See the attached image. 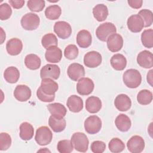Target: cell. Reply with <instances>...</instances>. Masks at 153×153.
Returning <instances> with one entry per match:
<instances>
[{
  "mask_svg": "<svg viewBox=\"0 0 153 153\" xmlns=\"http://www.w3.org/2000/svg\"><path fill=\"white\" fill-rule=\"evenodd\" d=\"M123 79L127 87L135 88L141 84L142 76L139 71L135 69H129L123 74Z\"/></svg>",
  "mask_w": 153,
  "mask_h": 153,
  "instance_id": "cell-1",
  "label": "cell"
},
{
  "mask_svg": "<svg viewBox=\"0 0 153 153\" xmlns=\"http://www.w3.org/2000/svg\"><path fill=\"white\" fill-rule=\"evenodd\" d=\"M117 28L111 22H105L100 25L96 30L97 38L101 41H106L108 38L112 35L116 33Z\"/></svg>",
  "mask_w": 153,
  "mask_h": 153,
  "instance_id": "cell-2",
  "label": "cell"
},
{
  "mask_svg": "<svg viewBox=\"0 0 153 153\" xmlns=\"http://www.w3.org/2000/svg\"><path fill=\"white\" fill-rule=\"evenodd\" d=\"M74 148L81 152H85L88 148L89 141L87 136L81 132L74 133L71 137Z\"/></svg>",
  "mask_w": 153,
  "mask_h": 153,
  "instance_id": "cell-3",
  "label": "cell"
},
{
  "mask_svg": "<svg viewBox=\"0 0 153 153\" xmlns=\"http://www.w3.org/2000/svg\"><path fill=\"white\" fill-rule=\"evenodd\" d=\"M40 19L39 16L33 13H28L25 14L21 19L20 23L22 27L27 30H33L39 25Z\"/></svg>",
  "mask_w": 153,
  "mask_h": 153,
  "instance_id": "cell-4",
  "label": "cell"
},
{
  "mask_svg": "<svg viewBox=\"0 0 153 153\" xmlns=\"http://www.w3.org/2000/svg\"><path fill=\"white\" fill-rule=\"evenodd\" d=\"M53 139V134L50 129L47 126H41L36 131L35 139L41 146H45L50 143Z\"/></svg>",
  "mask_w": 153,
  "mask_h": 153,
  "instance_id": "cell-5",
  "label": "cell"
},
{
  "mask_svg": "<svg viewBox=\"0 0 153 153\" xmlns=\"http://www.w3.org/2000/svg\"><path fill=\"white\" fill-rule=\"evenodd\" d=\"M84 128L88 134H96L102 128V120L97 115L89 116L84 121Z\"/></svg>",
  "mask_w": 153,
  "mask_h": 153,
  "instance_id": "cell-6",
  "label": "cell"
},
{
  "mask_svg": "<svg viewBox=\"0 0 153 153\" xmlns=\"http://www.w3.org/2000/svg\"><path fill=\"white\" fill-rule=\"evenodd\" d=\"M94 84L92 79L89 78L82 77L79 79L76 84V91L82 96H87L92 93Z\"/></svg>",
  "mask_w": 153,
  "mask_h": 153,
  "instance_id": "cell-7",
  "label": "cell"
},
{
  "mask_svg": "<svg viewBox=\"0 0 153 153\" xmlns=\"http://www.w3.org/2000/svg\"><path fill=\"white\" fill-rule=\"evenodd\" d=\"M60 74V68L53 64H47L44 66L40 71V76L41 79L51 78L57 79Z\"/></svg>",
  "mask_w": 153,
  "mask_h": 153,
  "instance_id": "cell-8",
  "label": "cell"
},
{
  "mask_svg": "<svg viewBox=\"0 0 153 153\" xmlns=\"http://www.w3.org/2000/svg\"><path fill=\"white\" fill-rule=\"evenodd\" d=\"M54 31L58 37L65 39L68 38L72 33V28L69 23L65 21H59L54 25Z\"/></svg>",
  "mask_w": 153,
  "mask_h": 153,
  "instance_id": "cell-9",
  "label": "cell"
},
{
  "mask_svg": "<svg viewBox=\"0 0 153 153\" xmlns=\"http://www.w3.org/2000/svg\"><path fill=\"white\" fill-rule=\"evenodd\" d=\"M127 146L130 152L140 153L145 148V141L141 136L135 135L128 140Z\"/></svg>",
  "mask_w": 153,
  "mask_h": 153,
  "instance_id": "cell-10",
  "label": "cell"
},
{
  "mask_svg": "<svg viewBox=\"0 0 153 153\" xmlns=\"http://www.w3.org/2000/svg\"><path fill=\"white\" fill-rule=\"evenodd\" d=\"M102 60L101 54L96 51H91L87 53L84 57V65L90 68H94L99 66Z\"/></svg>",
  "mask_w": 153,
  "mask_h": 153,
  "instance_id": "cell-11",
  "label": "cell"
},
{
  "mask_svg": "<svg viewBox=\"0 0 153 153\" xmlns=\"http://www.w3.org/2000/svg\"><path fill=\"white\" fill-rule=\"evenodd\" d=\"M67 74L70 79L77 81L85 75V69L82 65L78 63L71 64L67 70Z\"/></svg>",
  "mask_w": 153,
  "mask_h": 153,
  "instance_id": "cell-12",
  "label": "cell"
},
{
  "mask_svg": "<svg viewBox=\"0 0 153 153\" xmlns=\"http://www.w3.org/2000/svg\"><path fill=\"white\" fill-rule=\"evenodd\" d=\"M128 29L134 33L140 32L144 27V23L141 17L138 14H133L128 17L127 22Z\"/></svg>",
  "mask_w": 153,
  "mask_h": 153,
  "instance_id": "cell-13",
  "label": "cell"
},
{
  "mask_svg": "<svg viewBox=\"0 0 153 153\" xmlns=\"http://www.w3.org/2000/svg\"><path fill=\"white\" fill-rule=\"evenodd\" d=\"M137 62L143 68L149 69L153 66V56L151 52L143 50L140 52L137 56Z\"/></svg>",
  "mask_w": 153,
  "mask_h": 153,
  "instance_id": "cell-14",
  "label": "cell"
},
{
  "mask_svg": "<svg viewBox=\"0 0 153 153\" xmlns=\"http://www.w3.org/2000/svg\"><path fill=\"white\" fill-rule=\"evenodd\" d=\"M123 46V37L118 33L111 35L107 39V47L111 52H117L120 51Z\"/></svg>",
  "mask_w": 153,
  "mask_h": 153,
  "instance_id": "cell-15",
  "label": "cell"
},
{
  "mask_svg": "<svg viewBox=\"0 0 153 153\" xmlns=\"http://www.w3.org/2000/svg\"><path fill=\"white\" fill-rule=\"evenodd\" d=\"M14 96L19 102H26L29 100L31 96V90L30 88L26 85H18L14 89Z\"/></svg>",
  "mask_w": 153,
  "mask_h": 153,
  "instance_id": "cell-16",
  "label": "cell"
},
{
  "mask_svg": "<svg viewBox=\"0 0 153 153\" xmlns=\"http://www.w3.org/2000/svg\"><path fill=\"white\" fill-rule=\"evenodd\" d=\"M22 49V42L18 38H11L6 44V50L10 55L17 56L21 53Z\"/></svg>",
  "mask_w": 153,
  "mask_h": 153,
  "instance_id": "cell-17",
  "label": "cell"
},
{
  "mask_svg": "<svg viewBox=\"0 0 153 153\" xmlns=\"http://www.w3.org/2000/svg\"><path fill=\"white\" fill-rule=\"evenodd\" d=\"M114 105L116 108L120 111H127L131 106V101L130 97L125 94L118 95L114 100Z\"/></svg>",
  "mask_w": 153,
  "mask_h": 153,
  "instance_id": "cell-18",
  "label": "cell"
},
{
  "mask_svg": "<svg viewBox=\"0 0 153 153\" xmlns=\"http://www.w3.org/2000/svg\"><path fill=\"white\" fill-rule=\"evenodd\" d=\"M45 57L48 62L58 63L62 57V52L60 48L57 46L51 47L46 50L45 53Z\"/></svg>",
  "mask_w": 153,
  "mask_h": 153,
  "instance_id": "cell-19",
  "label": "cell"
},
{
  "mask_svg": "<svg viewBox=\"0 0 153 153\" xmlns=\"http://www.w3.org/2000/svg\"><path fill=\"white\" fill-rule=\"evenodd\" d=\"M92 42L91 33L87 30H81L78 32L76 35V42L79 47L82 48H88Z\"/></svg>",
  "mask_w": 153,
  "mask_h": 153,
  "instance_id": "cell-20",
  "label": "cell"
},
{
  "mask_svg": "<svg viewBox=\"0 0 153 153\" xmlns=\"http://www.w3.org/2000/svg\"><path fill=\"white\" fill-rule=\"evenodd\" d=\"M66 105L70 111L77 113L82 109L83 101L80 97L76 95H72L68 97Z\"/></svg>",
  "mask_w": 153,
  "mask_h": 153,
  "instance_id": "cell-21",
  "label": "cell"
},
{
  "mask_svg": "<svg viewBox=\"0 0 153 153\" xmlns=\"http://www.w3.org/2000/svg\"><path fill=\"white\" fill-rule=\"evenodd\" d=\"M41 90L44 93L48 95L55 94V93L57 91L59 86L56 82L53 81L51 78L42 79V81L40 86Z\"/></svg>",
  "mask_w": 153,
  "mask_h": 153,
  "instance_id": "cell-22",
  "label": "cell"
},
{
  "mask_svg": "<svg viewBox=\"0 0 153 153\" xmlns=\"http://www.w3.org/2000/svg\"><path fill=\"white\" fill-rule=\"evenodd\" d=\"M102 108V102L98 97L90 96L85 101V109L91 114L98 112Z\"/></svg>",
  "mask_w": 153,
  "mask_h": 153,
  "instance_id": "cell-23",
  "label": "cell"
},
{
  "mask_svg": "<svg viewBox=\"0 0 153 153\" xmlns=\"http://www.w3.org/2000/svg\"><path fill=\"white\" fill-rule=\"evenodd\" d=\"M117 128L121 131H127L131 127V123L129 117L123 114H121L117 117L115 120Z\"/></svg>",
  "mask_w": 153,
  "mask_h": 153,
  "instance_id": "cell-24",
  "label": "cell"
},
{
  "mask_svg": "<svg viewBox=\"0 0 153 153\" xmlns=\"http://www.w3.org/2000/svg\"><path fill=\"white\" fill-rule=\"evenodd\" d=\"M47 108L51 115L57 118H63L67 112L65 106L60 103H53L48 104Z\"/></svg>",
  "mask_w": 153,
  "mask_h": 153,
  "instance_id": "cell-25",
  "label": "cell"
},
{
  "mask_svg": "<svg viewBox=\"0 0 153 153\" xmlns=\"http://www.w3.org/2000/svg\"><path fill=\"white\" fill-rule=\"evenodd\" d=\"M48 124L51 128L56 133L63 131L66 127V120L62 118H57L53 115H51L48 120Z\"/></svg>",
  "mask_w": 153,
  "mask_h": 153,
  "instance_id": "cell-26",
  "label": "cell"
},
{
  "mask_svg": "<svg viewBox=\"0 0 153 153\" xmlns=\"http://www.w3.org/2000/svg\"><path fill=\"white\" fill-rule=\"evenodd\" d=\"M111 65L116 71H123L126 67L127 59L121 54H115L111 59Z\"/></svg>",
  "mask_w": 153,
  "mask_h": 153,
  "instance_id": "cell-27",
  "label": "cell"
},
{
  "mask_svg": "<svg viewBox=\"0 0 153 153\" xmlns=\"http://www.w3.org/2000/svg\"><path fill=\"white\" fill-rule=\"evenodd\" d=\"M33 126L27 122H23L20 126V137L23 140H30L33 136Z\"/></svg>",
  "mask_w": 153,
  "mask_h": 153,
  "instance_id": "cell-28",
  "label": "cell"
},
{
  "mask_svg": "<svg viewBox=\"0 0 153 153\" xmlns=\"http://www.w3.org/2000/svg\"><path fill=\"white\" fill-rule=\"evenodd\" d=\"M93 14L98 22H103L108 16V7L103 4H97L93 8Z\"/></svg>",
  "mask_w": 153,
  "mask_h": 153,
  "instance_id": "cell-29",
  "label": "cell"
},
{
  "mask_svg": "<svg viewBox=\"0 0 153 153\" xmlns=\"http://www.w3.org/2000/svg\"><path fill=\"white\" fill-rule=\"evenodd\" d=\"M4 77L7 82L14 84L18 81L20 77V72L14 66L8 67L4 72Z\"/></svg>",
  "mask_w": 153,
  "mask_h": 153,
  "instance_id": "cell-30",
  "label": "cell"
},
{
  "mask_svg": "<svg viewBox=\"0 0 153 153\" xmlns=\"http://www.w3.org/2000/svg\"><path fill=\"white\" fill-rule=\"evenodd\" d=\"M25 64L28 69L30 70H36L39 68L41 60L36 54H29L25 57Z\"/></svg>",
  "mask_w": 153,
  "mask_h": 153,
  "instance_id": "cell-31",
  "label": "cell"
},
{
  "mask_svg": "<svg viewBox=\"0 0 153 153\" xmlns=\"http://www.w3.org/2000/svg\"><path fill=\"white\" fill-rule=\"evenodd\" d=\"M62 13L61 8L57 5H50L45 10V17L49 20H56L59 18Z\"/></svg>",
  "mask_w": 153,
  "mask_h": 153,
  "instance_id": "cell-32",
  "label": "cell"
},
{
  "mask_svg": "<svg viewBox=\"0 0 153 153\" xmlns=\"http://www.w3.org/2000/svg\"><path fill=\"white\" fill-rule=\"evenodd\" d=\"M41 44L43 47L47 50L51 47L57 46L58 44V40L54 34L48 33L42 36L41 39Z\"/></svg>",
  "mask_w": 153,
  "mask_h": 153,
  "instance_id": "cell-33",
  "label": "cell"
},
{
  "mask_svg": "<svg viewBox=\"0 0 153 153\" xmlns=\"http://www.w3.org/2000/svg\"><path fill=\"white\" fill-rule=\"evenodd\" d=\"M138 103L142 105H146L151 103L152 100V93L148 90H140L137 96Z\"/></svg>",
  "mask_w": 153,
  "mask_h": 153,
  "instance_id": "cell-34",
  "label": "cell"
},
{
  "mask_svg": "<svg viewBox=\"0 0 153 153\" xmlns=\"http://www.w3.org/2000/svg\"><path fill=\"white\" fill-rule=\"evenodd\" d=\"M141 41L143 45L151 48L153 47V30L152 29L145 30L141 34Z\"/></svg>",
  "mask_w": 153,
  "mask_h": 153,
  "instance_id": "cell-35",
  "label": "cell"
},
{
  "mask_svg": "<svg viewBox=\"0 0 153 153\" xmlns=\"http://www.w3.org/2000/svg\"><path fill=\"white\" fill-rule=\"evenodd\" d=\"M108 147L112 152L118 153L122 152L125 148V145L124 142L117 137L112 139L108 144Z\"/></svg>",
  "mask_w": 153,
  "mask_h": 153,
  "instance_id": "cell-36",
  "label": "cell"
},
{
  "mask_svg": "<svg viewBox=\"0 0 153 153\" xmlns=\"http://www.w3.org/2000/svg\"><path fill=\"white\" fill-rule=\"evenodd\" d=\"M57 149L60 153H69L73 151L74 146L70 140H61L57 143Z\"/></svg>",
  "mask_w": 153,
  "mask_h": 153,
  "instance_id": "cell-37",
  "label": "cell"
},
{
  "mask_svg": "<svg viewBox=\"0 0 153 153\" xmlns=\"http://www.w3.org/2000/svg\"><path fill=\"white\" fill-rule=\"evenodd\" d=\"M139 15L142 19L144 23V27H149L152 25L153 22V14L152 12L148 9H143L139 11Z\"/></svg>",
  "mask_w": 153,
  "mask_h": 153,
  "instance_id": "cell-38",
  "label": "cell"
},
{
  "mask_svg": "<svg viewBox=\"0 0 153 153\" xmlns=\"http://www.w3.org/2000/svg\"><path fill=\"white\" fill-rule=\"evenodd\" d=\"M45 5L44 0H30L27 2L29 9L33 12H40L43 10Z\"/></svg>",
  "mask_w": 153,
  "mask_h": 153,
  "instance_id": "cell-39",
  "label": "cell"
},
{
  "mask_svg": "<svg viewBox=\"0 0 153 153\" xmlns=\"http://www.w3.org/2000/svg\"><path fill=\"white\" fill-rule=\"evenodd\" d=\"M79 50L78 47L74 44H69L66 47L64 50L65 57L69 60H74L78 56Z\"/></svg>",
  "mask_w": 153,
  "mask_h": 153,
  "instance_id": "cell-40",
  "label": "cell"
},
{
  "mask_svg": "<svg viewBox=\"0 0 153 153\" xmlns=\"http://www.w3.org/2000/svg\"><path fill=\"white\" fill-rule=\"evenodd\" d=\"M11 144V137L7 133L0 134V150L5 151L8 149Z\"/></svg>",
  "mask_w": 153,
  "mask_h": 153,
  "instance_id": "cell-41",
  "label": "cell"
},
{
  "mask_svg": "<svg viewBox=\"0 0 153 153\" xmlns=\"http://www.w3.org/2000/svg\"><path fill=\"white\" fill-rule=\"evenodd\" d=\"M12 14V10L7 3L2 4L0 5V19L5 20L8 19Z\"/></svg>",
  "mask_w": 153,
  "mask_h": 153,
  "instance_id": "cell-42",
  "label": "cell"
},
{
  "mask_svg": "<svg viewBox=\"0 0 153 153\" xmlns=\"http://www.w3.org/2000/svg\"><path fill=\"white\" fill-rule=\"evenodd\" d=\"M91 150L94 153H102L106 148L105 143L100 140H96L91 144Z\"/></svg>",
  "mask_w": 153,
  "mask_h": 153,
  "instance_id": "cell-43",
  "label": "cell"
},
{
  "mask_svg": "<svg viewBox=\"0 0 153 153\" xmlns=\"http://www.w3.org/2000/svg\"><path fill=\"white\" fill-rule=\"evenodd\" d=\"M36 96L42 102H51L55 99V94L48 95L42 91L41 87H39L36 91Z\"/></svg>",
  "mask_w": 153,
  "mask_h": 153,
  "instance_id": "cell-44",
  "label": "cell"
},
{
  "mask_svg": "<svg viewBox=\"0 0 153 153\" xmlns=\"http://www.w3.org/2000/svg\"><path fill=\"white\" fill-rule=\"evenodd\" d=\"M25 1L23 0H9L10 5L16 9H20L23 7L25 4Z\"/></svg>",
  "mask_w": 153,
  "mask_h": 153,
  "instance_id": "cell-45",
  "label": "cell"
},
{
  "mask_svg": "<svg viewBox=\"0 0 153 153\" xmlns=\"http://www.w3.org/2000/svg\"><path fill=\"white\" fill-rule=\"evenodd\" d=\"M128 5L133 8L139 9L140 8L143 3V1L142 0H128L127 1Z\"/></svg>",
  "mask_w": 153,
  "mask_h": 153,
  "instance_id": "cell-46",
  "label": "cell"
},
{
  "mask_svg": "<svg viewBox=\"0 0 153 153\" xmlns=\"http://www.w3.org/2000/svg\"><path fill=\"white\" fill-rule=\"evenodd\" d=\"M152 71H153L151 69V71H149V72L147 74V81L151 86H152Z\"/></svg>",
  "mask_w": 153,
  "mask_h": 153,
  "instance_id": "cell-47",
  "label": "cell"
},
{
  "mask_svg": "<svg viewBox=\"0 0 153 153\" xmlns=\"http://www.w3.org/2000/svg\"><path fill=\"white\" fill-rule=\"evenodd\" d=\"M1 44H2L4 42V41L5 39V33L4 32L3 29L2 27H1Z\"/></svg>",
  "mask_w": 153,
  "mask_h": 153,
  "instance_id": "cell-48",
  "label": "cell"
}]
</instances>
